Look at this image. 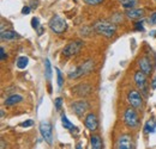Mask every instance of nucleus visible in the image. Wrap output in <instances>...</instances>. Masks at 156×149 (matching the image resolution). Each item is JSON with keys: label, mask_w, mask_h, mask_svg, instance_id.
Here are the masks:
<instances>
[{"label": "nucleus", "mask_w": 156, "mask_h": 149, "mask_svg": "<svg viewBox=\"0 0 156 149\" xmlns=\"http://www.w3.org/2000/svg\"><path fill=\"white\" fill-rule=\"evenodd\" d=\"M94 30L98 32V35L105 36L106 38H111L115 34V25L112 24L111 22L107 20H98L94 25Z\"/></svg>", "instance_id": "nucleus-1"}, {"label": "nucleus", "mask_w": 156, "mask_h": 149, "mask_svg": "<svg viewBox=\"0 0 156 149\" xmlns=\"http://www.w3.org/2000/svg\"><path fill=\"white\" fill-rule=\"evenodd\" d=\"M124 122L126 124V127L131 128V129H136L139 125V118H138V113L136 110L131 106L127 108L124 112Z\"/></svg>", "instance_id": "nucleus-2"}, {"label": "nucleus", "mask_w": 156, "mask_h": 149, "mask_svg": "<svg viewBox=\"0 0 156 149\" xmlns=\"http://www.w3.org/2000/svg\"><path fill=\"white\" fill-rule=\"evenodd\" d=\"M48 25H49L51 30H52L53 32H55V34H61V32H64V31L66 30V28H67L65 19L62 18V17H60L59 15H54V16L51 18Z\"/></svg>", "instance_id": "nucleus-3"}, {"label": "nucleus", "mask_w": 156, "mask_h": 149, "mask_svg": "<svg viewBox=\"0 0 156 149\" xmlns=\"http://www.w3.org/2000/svg\"><path fill=\"white\" fill-rule=\"evenodd\" d=\"M84 43L80 39H76L73 42H70L64 49H62V55L66 57H71V56L77 55L78 53L80 51V49L83 48Z\"/></svg>", "instance_id": "nucleus-4"}, {"label": "nucleus", "mask_w": 156, "mask_h": 149, "mask_svg": "<svg viewBox=\"0 0 156 149\" xmlns=\"http://www.w3.org/2000/svg\"><path fill=\"white\" fill-rule=\"evenodd\" d=\"M115 149H133V138L130 134H122L119 136Z\"/></svg>", "instance_id": "nucleus-5"}, {"label": "nucleus", "mask_w": 156, "mask_h": 149, "mask_svg": "<svg viewBox=\"0 0 156 149\" xmlns=\"http://www.w3.org/2000/svg\"><path fill=\"white\" fill-rule=\"evenodd\" d=\"M40 132L48 144H53V132H52V125L49 124V122L40 123Z\"/></svg>", "instance_id": "nucleus-6"}, {"label": "nucleus", "mask_w": 156, "mask_h": 149, "mask_svg": "<svg viewBox=\"0 0 156 149\" xmlns=\"http://www.w3.org/2000/svg\"><path fill=\"white\" fill-rule=\"evenodd\" d=\"M127 100H129L130 105L133 109H140L143 106V98H142V94L139 93L138 91L132 90L131 92H129V94H127Z\"/></svg>", "instance_id": "nucleus-7"}, {"label": "nucleus", "mask_w": 156, "mask_h": 149, "mask_svg": "<svg viewBox=\"0 0 156 149\" xmlns=\"http://www.w3.org/2000/svg\"><path fill=\"white\" fill-rule=\"evenodd\" d=\"M135 82H136L137 87L140 90V92L144 94L148 93V82H147V74H144L143 72H136L135 73Z\"/></svg>", "instance_id": "nucleus-8"}, {"label": "nucleus", "mask_w": 156, "mask_h": 149, "mask_svg": "<svg viewBox=\"0 0 156 149\" xmlns=\"http://www.w3.org/2000/svg\"><path fill=\"white\" fill-rule=\"evenodd\" d=\"M84 124L87 127V129H89L90 131H95L98 128V117L95 113H89L85 119H84Z\"/></svg>", "instance_id": "nucleus-9"}, {"label": "nucleus", "mask_w": 156, "mask_h": 149, "mask_svg": "<svg viewBox=\"0 0 156 149\" xmlns=\"http://www.w3.org/2000/svg\"><path fill=\"white\" fill-rule=\"evenodd\" d=\"M71 108H72V111L75 112L77 116H82V114H84L85 111L88 110L89 104L87 101H84V100H78V101L72 103V106Z\"/></svg>", "instance_id": "nucleus-10"}, {"label": "nucleus", "mask_w": 156, "mask_h": 149, "mask_svg": "<svg viewBox=\"0 0 156 149\" xmlns=\"http://www.w3.org/2000/svg\"><path fill=\"white\" fill-rule=\"evenodd\" d=\"M138 66H139V69L140 72H143L144 74H150L151 71H153V66H151V62L150 60L147 57V56H143L142 58H139L138 61Z\"/></svg>", "instance_id": "nucleus-11"}, {"label": "nucleus", "mask_w": 156, "mask_h": 149, "mask_svg": "<svg viewBox=\"0 0 156 149\" xmlns=\"http://www.w3.org/2000/svg\"><path fill=\"white\" fill-rule=\"evenodd\" d=\"M125 15L129 19H139L145 15V11L143 8H130V10H126Z\"/></svg>", "instance_id": "nucleus-12"}, {"label": "nucleus", "mask_w": 156, "mask_h": 149, "mask_svg": "<svg viewBox=\"0 0 156 149\" xmlns=\"http://www.w3.org/2000/svg\"><path fill=\"white\" fill-rule=\"evenodd\" d=\"M22 100H23V97H22V95H20V94H11V95H9V97L6 98L5 105H6V106H13V105L20 103Z\"/></svg>", "instance_id": "nucleus-13"}, {"label": "nucleus", "mask_w": 156, "mask_h": 149, "mask_svg": "<svg viewBox=\"0 0 156 149\" xmlns=\"http://www.w3.org/2000/svg\"><path fill=\"white\" fill-rule=\"evenodd\" d=\"M18 38H20L18 34H16L13 30L1 31V41H13V39H18Z\"/></svg>", "instance_id": "nucleus-14"}, {"label": "nucleus", "mask_w": 156, "mask_h": 149, "mask_svg": "<svg viewBox=\"0 0 156 149\" xmlns=\"http://www.w3.org/2000/svg\"><path fill=\"white\" fill-rule=\"evenodd\" d=\"M91 149H102V140L98 135L91 136Z\"/></svg>", "instance_id": "nucleus-15"}, {"label": "nucleus", "mask_w": 156, "mask_h": 149, "mask_svg": "<svg viewBox=\"0 0 156 149\" xmlns=\"http://www.w3.org/2000/svg\"><path fill=\"white\" fill-rule=\"evenodd\" d=\"M156 129V124H155V119L151 118L147 122V124L144 125V132L145 134H153Z\"/></svg>", "instance_id": "nucleus-16"}, {"label": "nucleus", "mask_w": 156, "mask_h": 149, "mask_svg": "<svg viewBox=\"0 0 156 149\" xmlns=\"http://www.w3.org/2000/svg\"><path fill=\"white\" fill-rule=\"evenodd\" d=\"M119 2H120V5H121L124 8L130 10V8H133V7L136 6L138 0H119Z\"/></svg>", "instance_id": "nucleus-17"}, {"label": "nucleus", "mask_w": 156, "mask_h": 149, "mask_svg": "<svg viewBox=\"0 0 156 149\" xmlns=\"http://www.w3.org/2000/svg\"><path fill=\"white\" fill-rule=\"evenodd\" d=\"M44 76L48 81L52 78V66H51L49 58H46V61H44Z\"/></svg>", "instance_id": "nucleus-18"}, {"label": "nucleus", "mask_w": 156, "mask_h": 149, "mask_svg": "<svg viewBox=\"0 0 156 149\" xmlns=\"http://www.w3.org/2000/svg\"><path fill=\"white\" fill-rule=\"evenodd\" d=\"M28 62H29V58H28L27 56H20V57L17 58L16 65H17V67H18L20 69H24V68L28 66Z\"/></svg>", "instance_id": "nucleus-19"}, {"label": "nucleus", "mask_w": 156, "mask_h": 149, "mask_svg": "<svg viewBox=\"0 0 156 149\" xmlns=\"http://www.w3.org/2000/svg\"><path fill=\"white\" fill-rule=\"evenodd\" d=\"M61 122H62V127H64L65 129H69V130H73V129H75L73 124L67 119V117H66L64 113L61 114Z\"/></svg>", "instance_id": "nucleus-20"}, {"label": "nucleus", "mask_w": 156, "mask_h": 149, "mask_svg": "<svg viewBox=\"0 0 156 149\" xmlns=\"http://www.w3.org/2000/svg\"><path fill=\"white\" fill-rule=\"evenodd\" d=\"M55 71H57V74H58V78H57V80H58V87L59 88H61V87H62V85H64L62 74H61V72H60V69H59V68H57Z\"/></svg>", "instance_id": "nucleus-21"}, {"label": "nucleus", "mask_w": 156, "mask_h": 149, "mask_svg": "<svg viewBox=\"0 0 156 149\" xmlns=\"http://www.w3.org/2000/svg\"><path fill=\"white\" fill-rule=\"evenodd\" d=\"M87 5H90V6H96V5H100L101 2H103L105 0H83Z\"/></svg>", "instance_id": "nucleus-22"}, {"label": "nucleus", "mask_w": 156, "mask_h": 149, "mask_svg": "<svg viewBox=\"0 0 156 149\" xmlns=\"http://www.w3.org/2000/svg\"><path fill=\"white\" fill-rule=\"evenodd\" d=\"M31 26L35 29V30H37L40 28V19L37 17H34V18L31 19Z\"/></svg>", "instance_id": "nucleus-23"}, {"label": "nucleus", "mask_w": 156, "mask_h": 149, "mask_svg": "<svg viewBox=\"0 0 156 149\" xmlns=\"http://www.w3.org/2000/svg\"><path fill=\"white\" fill-rule=\"evenodd\" d=\"M54 105H55V109L59 111L61 109V105H62V99L61 98H57L55 101H54Z\"/></svg>", "instance_id": "nucleus-24"}, {"label": "nucleus", "mask_w": 156, "mask_h": 149, "mask_svg": "<svg viewBox=\"0 0 156 149\" xmlns=\"http://www.w3.org/2000/svg\"><path fill=\"white\" fill-rule=\"evenodd\" d=\"M34 124V121H31V119H29V121H25V122H23L20 125L23 127V128H29V127H31Z\"/></svg>", "instance_id": "nucleus-25"}, {"label": "nucleus", "mask_w": 156, "mask_h": 149, "mask_svg": "<svg viewBox=\"0 0 156 149\" xmlns=\"http://www.w3.org/2000/svg\"><path fill=\"white\" fill-rule=\"evenodd\" d=\"M149 24H150V25H156V12H154V13L150 16V18H149Z\"/></svg>", "instance_id": "nucleus-26"}, {"label": "nucleus", "mask_w": 156, "mask_h": 149, "mask_svg": "<svg viewBox=\"0 0 156 149\" xmlns=\"http://www.w3.org/2000/svg\"><path fill=\"white\" fill-rule=\"evenodd\" d=\"M135 28H136V30H138V31H144V26H143L142 22H137V23H135Z\"/></svg>", "instance_id": "nucleus-27"}, {"label": "nucleus", "mask_w": 156, "mask_h": 149, "mask_svg": "<svg viewBox=\"0 0 156 149\" xmlns=\"http://www.w3.org/2000/svg\"><path fill=\"white\" fill-rule=\"evenodd\" d=\"M30 11H31V8H30L29 6H24V7H23V10H22V13L27 16V15H29V13H30Z\"/></svg>", "instance_id": "nucleus-28"}, {"label": "nucleus", "mask_w": 156, "mask_h": 149, "mask_svg": "<svg viewBox=\"0 0 156 149\" xmlns=\"http://www.w3.org/2000/svg\"><path fill=\"white\" fill-rule=\"evenodd\" d=\"M6 57H7V55L5 54V50H4V48L1 47V48H0V58H1V61H4Z\"/></svg>", "instance_id": "nucleus-29"}, {"label": "nucleus", "mask_w": 156, "mask_h": 149, "mask_svg": "<svg viewBox=\"0 0 156 149\" xmlns=\"http://www.w3.org/2000/svg\"><path fill=\"white\" fill-rule=\"evenodd\" d=\"M151 87H153V90H155L156 88V78L153 80V82H151Z\"/></svg>", "instance_id": "nucleus-30"}, {"label": "nucleus", "mask_w": 156, "mask_h": 149, "mask_svg": "<svg viewBox=\"0 0 156 149\" xmlns=\"http://www.w3.org/2000/svg\"><path fill=\"white\" fill-rule=\"evenodd\" d=\"M76 149H82V144H80V143H78L77 146H76Z\"/></svg>", "instance_id": "nucleus-31"}, {"label": "nucleus", "mask_w": 156, "mask_h": 149, "mask_svg": "<svg viewBox=\"0 0 156 149\" xmlns=\"http://www.w3.org/2000/svg\"><path fill=\"white\" fill-rule=\"evenodd\" d=\"M150 35H151V36H155V35H156V31H153V32H151Z\"/></svg>", "instance_id": "nucleus-32"}]
</instances>
